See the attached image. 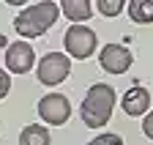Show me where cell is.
Wrapping results in <instances>:
<instances>
[{"mask_svg":"<svg viewBox=\"0 0 153 145\" xmlns=\"http://www.w3.org/2000/svg\"><path fill=\"white\" fill-rule=\"evenodd\" d=\"M115 88L107 85V82H96L88 88L85 93V101L79 107V115H82V123L88 129H104L112 118V110H115Z\"/></svg>","mask_w":153,"mask_h":145,"instance_id":"1","label":"cell"},{"mask_svg":"<svg viewBox=\"0 0 153 145\" xmlns=\"http://www.w3.org/2000/svg\"><path fill=\"white\" fill-rule=\"evenodd\" d=\"M57 16H60V8H57L55 0H38V3H33L16 14L14 30L22 39H38L57 22Z\"/></svg>","mask_w":153,"mask_h":145,"instance_id":"2","label":"cell"},{"mask_svg":"<svg viewBox=\"0 0 153 145\" xmlns=\"http://www.w3.org/2000/svg\"><path fill=\"white\" fill-rule=\"evenodd\" d=\"M63 47H66V55L68 58H76V60H88L96 47H99V39H96V33L82 25V22H71V28L66 30L63 36Z\"/></svg>","mask_w":153,"mask_h":145,"instance_id":"3","label":"cell"},{"mask_svg":"<svg viewBox=\"0 0 153 145\" xmlns=\"http://www.w3.org/2000/svg\"><path fill=\"white\" fill-rule=\"evenodd\" d=\"M68 74H71V60L63 52H47L36 66L38 82L47 85V88H57L63 80H68Z\"/></svg>","mask_w":153,"mask_h":145,"instance_id":"4","label":"cell"},{"mask_svg":"<svg viewBox=\"0 0 153 145\" xmlns=\"http://www.w3.org/2000/svg\"><path fill=\"white\" fill-rule=\"evenodd\" d=\"M38 118L49 126H63L71 118V101L63 93H47L38 99Z\"/></svg>","mask_w":153,"mask_h":145,"instance_id":"5","label":"cell"},{"mask_svg":"<svg viewBox=\"0 0 153 145\" xmlns=\"http://www.w3.org/2000/svg\"><path fill=\"white\" fill-rule=\"evenodd\" d=\"M36 66V49L33 44L22 41H14L6 47V68L11 74H27V71Z\"/></svg>","mask_w":153,"mask_h":145,"instance_id":"6","label":"cell"},{"mask_svg":"<svg viewBox=\"0 0 153 145\" xmlns=\"http://www.w3.org/2000/svg\"><path fill=\"white\" fill-rule=\"evenodd\" d=\"M99 63H101L104 71H109V74H126V71L131 68V63H134V55L123 44H104L101 55H99Z\"/></svg>","mask_w":153,"mask_h":145,"instance_id":"7","label":"cell"},{"mask_svg":"<svg viewBox=\"0 0 153 145\" xmlns=\"http://www.w3.org/2000/svg\"><path fill=\"white\" fill-rule=\"evenodd\" d=\"M145 110H150V93L137 85V88H131L123 96V112L137 118V115H145Z\"/></svg>","mask_w":153,"mask_h":145,"instance_id":"8","label":"cell"},{"mask_svg":"<svg viewBox=\"0 0 153 145\" xmlns=\"http://www.w3.org/2000/svg\"><path fill=\"white\" fill-rule=\"evenodd\" d=\"M60 14L68 22H88L93 16L90 0H60Z\"/></svg>","mask_w":153,"mask_h":145,"instance_id":"9","label":"cell"},{"mask_svg":"<svg viewBox=\"0 0 153 145\" xmlns=\"http://www.w3.org/2000/svg\"><path fill=\"white\" fill-rule=\"evenodd\" d=\"M49 142H52V137L47 132V126H41V123H30L19 132V145H49Z\"/></svg>","mask_w":153,"mask_h":145,"instance_id":"10","label":"cell"},{"mask_svg":"<svg viewBox=\"0 0 153 145\" xmlns=\"http://www.w3.org/2000/svg\"><path fill=\"white\" fill-rule=\"evenodd\" d=\"M128 16L137 25L153 22V0H128Z\"/></svg>","mask_w":153,"mask_h":145,"instance_id":"11","label":"cell"},{"mask_svg":"<svg viewBox=\"0 0 153 145\" xmlns=\"http://www.w3.org/2000/svg\"><path fill=\"white\" fill-rule=\"evenodd\" d=\"M123 6H126V0H96V8H99L101 16H118L123 14Z\"/></svg>","mask_w":153,"mask_h":145,"instance_id":"12","label":"cell"},{"mask_svg":"<svg viewBox=\"0 0 153 145\" xmlns=\"http://www.w3.org/2000/svg\"><path fill=\"white\" fill-rule=\"evenodd\" d=\"M88 145H123V137H120V134H109V132H104V134H99V137H93Z\"/></svg>","mask_w":153,"mask_h":145,"instance_id":"13","label":"cell"},{"mask_svg":"<svg viewBox=\"0 0 153 145\" xmlns=\"http://www.w3.org/2000/svg\"><path fill=\"white\" fill-rule=\"evenodd\" d=\"M8 90H11V77H8V71L0 68V99H6Z\"/></svg>","mask_w":153,"mask_h":145,"instance_id":"14","label":"cell"},{"mask_svg":"<svg viewBox=\"0 0 153 145\" xmlns=\"http://www.w3.org/2000/svg\"><path fill=\"white\" fill-rule=\"evenodd\" d=\"M142 132H145V137L148 140H153V110L145 115V123H142Z\"/></svg>","mask_w":153,"mask_h":145,"instance_id":"15","label":"cell"},{"mask_svg":"<svg viewBox=\"0 0 153 145\" xmlns=\"http://www.w3.org/2000/svg\"><path fill=\"white\" fill-rule=\"evenodd\" d=\"M8 6H27V0H6Z\"/></svg>","mask_w":153,"mask_h":145,"instance_id":"16","label":"cell"}]
</instances>
